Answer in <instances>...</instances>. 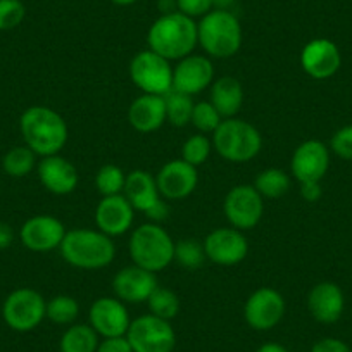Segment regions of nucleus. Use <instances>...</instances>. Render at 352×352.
Returning <instances> with one entry per match:
<instances>
[{
  "label": "nucleus",
  "instance_id": "obj_6",
  "mask_svg": "<svg viewBox=\"0 0 352 352\" xmlns=\"http://www.w3.org/2000/svg\"><path fill=\"white\" fill-rule=\"evenodd\" d=\"M212 147L226 161L249 162L261 152L263 137L249 121L228 118L212 133Z\"/></svg>",
  "mask_w": 352,
  "mask_h": 352
},
{
  "label": "nucleus",
  "instance_id": "obj_15",
  "mask_svg": "<svg viewBox=\"0 0 352 352\" xmlns=\"http://www.w3.org/2000/svg\"><path fill=\"white\" fill-rule=\"evenodd\" d=\"M88 324L104 338L123 337L130 328L131 320L126 306L118 297H100L90 306Z\"/></svg>",
  "mask_w": 352,
  "mask_h": 352
},
{
  "label": "nucleus",
  "instance_id": "obj_1",
  "mask_svg": "<svg viewBox=\"0 0 352 352\" xmlns=\"http://www.w3.org/2000/svg\"><path fill=\"white\" fill-rule=\"evenodd\" d=\"M148 49L168 60H180L194 52L199 43L197 23L182 12H164L147 35Z\"/></svg>",
  "mask_w": 352,
  "mask_h": 352
},
{
  "label": "nucleus",
  "instance_id": "obj_43",
  "mask_svg": "<svg viewBox=\"0 0 352 352\" xmlns=\"http://www.w3.org/2000/svg\"><path fill=\"white\" fill-rule=\"evenodd\" d=\"M256 352H289L283 345L276 344V342H268V344H263Z\"/></svg>",
  "mask_w": 352,
  "mask_h": 352
},
{
  "label": "nucleus",
  "instance_id": "obj_12",
  "mask_svg": "<svg viewBox=\"0 0 352 352\" xmlns=\"http://www.w3.org/2000/svg\"><path fill=\"white\" fill-rule=\"evenodd\" d=\"M223 211L230 225L243 232L254 228L261 221L264 202L254 185H236L226 194Z\"/></svg>",
  "mask_w": 352,
  "mask_h": 352
},
{
  "label": "nucleus",
  "instance_id": "obj_8",
  "mask_svg": "<svg viewBox=\"0 0 352 352\" xmlns=\"http://www.w3.org/2000/svg\"><path fill=\"white\" fill-rule=\"evenodd\" d=\"M126 338L133 352H173L176 347L171 321L161 320L154 314H144L131 321Z\"/></svg>",
  "mask_w": 352,
  "mask_h": 352
},
{
  "label": "nucleus",
  "instance_id": "obj_19",
  "mask_svg": "<svg viewBox=\"0 0 352 352\" xmlns=\"http://www.w3.org/2000/svg\"><path fill=\"white\" fill-rule=\"evenodd\" d=\"M342 56L338 47L328 38H314L300 52V66L314 80H328L340 69Z\"/></svg>",
  "mask_w": 352,
  "mask_h": 352
},
{
  "label": "nucleus",
  "instance_id": "obj_7",
  "mask_svg": "<svg viewBox=\"0 0 352 352\" xmlns=\"http://www.w3.org/2000/svg\"><path fill=\"white\" fill-rule=\"evenodd\" d=\"M169 63L151 49L142 50L130 63L131 81L144 94L164 97L173 90V66Z\"/></svg>",
  "mask_w": 352,
  "mask_h": 352
},
{
  "label": "nucleus",
  "instance_id": "obj_37",
  "mask_svg": "<svg viewBox=\"0 0 352 352\" xmlns=\"http://www.w3.org/2000/svg\"><path fill=\"white\" fill-rule=\"evenodd\" d=\"M330 147L338 157L345 159V161H352V124L335 131V135L331 137Z\"/></svg>",
  "mask_w": 352,
  "mask_h": 352
},
{
  "label": "nucleus",
  "instance_id": "obj_21",
  "mask_svg": "<svg viewBox=\"0 0 352 352\" xmlns=\"http://www.w3.org/2000/svg\"><path fill=\"white\" fill-rule=\"evenodd\" d=\"M135 209L123 194L102 197L96 209L97 230L107 236H120L126 233L133 225Z\"/></svg>",
  "mask_w": 352,
  "mask_h": 352
},
{
  "label": "nucleus",
  "instance_id": "obj_41",
  "mask_svg": "<svg viewBox=\"0 0 352 352\" xmlns=\"http://www.w3.org/2000/svg\"><path fill=\"white\" fill-rule=\"evenodd\" d=\"M321 194H323V190H321L320 182H304V184H300V195H302L304 201L316 202L320 201Z\"/></svg>",
  "mask_w": 352,
  "mask_h": 352
},
{
  "label": "nucleus",
  "instance_id": "obj_44",
  "mask_svg": "<svg viewBox=\"0 0 352 352\" xmlns=\"http://www.w3.org/2000/svg\"><path fill=\"white\" fill-rule=\"evenodd\" d=\"M233 2H235V0H212V6H214L216 9H225V11H228V8Z\"/></svg>",
  "mask_w": 352,
  "mask_h": 352
},
{
  "label": "nucleus",
  "instance_id": "obj_13",
  "mask_svg": "<svg viewBox=\"0 0 352 352\" xmlns=\"http://www.w3.org/2000/svg\"><path fill=\"white\" fill-rule=\"evenodd\" d=\"M202 243H204L206 257L219 266L240 264L249 252V242L245 235L233 226L212 230Z\"/></svg>",
  "mask_w": 352,
  "mask_h": 352
},
{
  "label": "nucleus",
  "instance_id": "obj_33",
  "mask_svg": "<svg viewBox=\"0 0 352 352\" xmlns=\"http://www.w3.org/2000/svg\"><path fill=\"white\" fill-rule=\"evenodd\" d=\"M206 257L204 243L195 239H185L175 245V261L187 270L199 268Z\"/></svg>",
  "mask_w": 352,
  "mask_h": 352
},
{
  "label": "nucleus",
  "instance_id": "obj_16",
  "mask_svg": "<svg viewBox=\"0 0 352 352\" xmlns=\"http://www.w3.org/2000/svg\"><path fill=\"white\" fill-rule=\"evenodd\" d=\"M157 188L161 195L168 201H182L194 194L199 184L197 168L184 159L168 161L155 175Z\"/></svg>",
  "mask_w": 352,
  "mask_h": 352
},
{
  "label": "nucleus",
  "instance_id": "obj_40",
  "mask_svg": "<svg viewBox=\"0 0 352 352\" xmlns=\"http://www.w3.org/2000/svg\"><path fill=\"white\" fill-rule=\"evenodd\" d=\"M311 352H352L345 342L338 340V338H321L313 345Z\"/></svg>",
  "mask_w": 352,
  "mask_h": 352
},
{
  "label": "nucleus",
  "instance_id": "obj_14",
  "mask_svg": "<svg viewBox=\"0 0 352 352\" xmlns=\"http://www.w3.org/2000/svg\"><path fill=\"white\" fill-rule=\"evenodd\" d=\"M214 81V66L206 56H190L178 60L173 67V90L185 96H197Z\"/></svg>",
  "mask_w": 352,
  "mask_h": 352
},
{
  "label": "nucleus",
  "instance_id": "obj_42",
  "mask_svg": "<svg viewBox=\"0 0 352 352\" xmlns=\"http://www.w3.org/2000/svg\"><path fill=\"white\" fill-rule=\"evenodd\" d=\"M12 240H14V230L8 223H0V250L11 247Z\"/></svg>",
  "mask_w": 352,
  "mask_h": 352
},
{
  "label": "nucleus",
  "instance_id": "obj_39",
  "mask_svg": "<svg viewBox=\"0 0 352 352\" xmlns=\"http://www.w3.org/2000/svg\"><path fill=\"white\" fill-rule=\"evenodd\" d=\"M97 352H133L126 335L123 337H111L104 338L97 347Z\"/></svg>",
  "mask_w": 352,
  "mask_h": 352
},
{
  "label": "nucleus",
  "instance_id": "obj_31",
  "mask_svg": "<svg viewBox=\"0 0 352 352\" xmlns=\"http://www.w3.org/2000/svg\"><path fill=\"white\" fill-rule=\"evenodd\" d=\"M80 314V304L71 296H56L47 302V318L56 324H73Z\"/></svg>",
  "mask_w": 352,
  "mask_h": 352
},
{
  "label": "nucleus",
  "instance_id": "obj_23",
  "mask_svg": "<svg viewBox=\"0 0 352 352\" xmlns=\"http://www.w3.org/2000/svg\"><path fill=\"white\" fill-rule=\"evenodd\" d=\"M344 306V292L333 282L318 283L307 296V309L311 316L323 324H331L340 320Z\"/></svg>",
  "mask_w": 352,
  "mask_h": 352
},
{
  "label": "nucleus",
  "instance_id": "obj_24",
  "mask_svg": "<svg viewBox=\"0 0 352 352\" xmlns=\"http://www.w3.org/2000/svg\"><path fill=\"white\" fill-rule=\"evenodd\" d=\"M128 121L140 133H152L166 123L164 97L144 94L130 104Z\"/></svg>",
  "mask_w": 352,
  "mask_h": 352
},
{
  "label": "nucleus",
  "instance_id": "obj_35",
  "mask_svg": "<svg viewBox=\"0 0 352 352\" xmlns=\"http://www.w3.org/2000/svg\"><path fill=\"white\" fill-rule=\"evenodd\" d=\"M221 121L223 118L219 116V113L214 109V106L211 102H197L194 106L190 123L201 133H214V130L219 126Z\"/></svg>",
  "mask_w": 352,
  "mask_h": 352
},
{
  "label": "nucleus",
  "instance_id": "obj_10",
  "mask_svg": "<svg viewBox=\"0 0 352 352\" xmlns=\"http://www.w3.org/2000/svg\"><path fill=\"white\" fill-rule=\"evenodd\" d=\"M2 316L12 330L32 331L47 318V300L36 290L18 289L4 300Z\"/></svg>",
  "mask_w": 352,
  "mask_h": 352
},
{
  "label": "nucleus",
  "instance_id": "obj_2",
  "mask_svg": "<svg viewBox=\"0 0 352 352\" xmlns=\"http://www.w3.org/2000/svg\"><path fill=\"white\" fill-rule=\"evenodd\" d=\"M19 130L26 147L42 157L59 154L69 137L64 118L47 106L28 107L21 114Z\"/></svg>",
  "mask_w": 352,
  "mask_h": 352
},
{
  "label": "nucleus",
  "instance_id": "obj_17",
  "mask_svg": "<svg viewBox=\"0 0 352 352\" xmlns=\"http://www.w3.org/2000/svg\"><path fill=\"white\" fill-rule=\"evenodd\" d=\"M67 230L56 216L38 214L25 221L19 232L23 245L33 252H50L59 249Z\"/></svg>",
  "mask_w": 352,
  "mask_h": 352
},
{
  "label": "nucleus",
  "instance_id": "obj_29",
  "mask_svg": "<svg viewBox=\"0 0 352 352\" xmlns=\"http://www.w3.org/2000/svg\"><path fill=\"white\" fill-rule=\"evenodd\" d=\"M36 164V154L26 145L14 147L4 155L2 159V168L9 176L21 178V176L30 175Z\"/></svg>",
  "mask_w": 352,
  "mask_h": 352
},
{
  "label": "nucleus",
  "instance_id": "obj_28",
  "mask_svg": "<svg viewBox=\"0 0 352 352\" xmlns=\"http://www.w3.org/2000/svg\"><path fill=\"white\" fill-rule=\"evenodd\" d=\"M166 104V121L176 128L187 126L192 121V113H194V100L190 96L171 90L164 96Z\"/></svg>",
  "mask_w": 352,
  "mask_h": 352
},
{
  "label": "nucleus",
  "instance_id": "obj_22",
  "mask_svg": "<svg viewBox=\"0 0 352 352\" xmlns=\"http://www.w3.org/2000/svg\"><path fill=\"white\" fill-rule=\"evenodd\" d=\"M38 178L43 187L56 195H69L80 184V175L73 162L63 155H47L38 164Z\"/></svg>",
  "mask_w": 352,
  "mask_h": 352
},
{
  "label": "nucleus",
  "instance_id": "obj_9",
  "mask_svg": "<svg viewBox=\"0 0 352 352\" xmlns=\"http://www.w3.org/2000/svg\"><path fill=\"white\" fill-rule=\"evenodd\" d=\"M124 197L131 204L135 211H140L152 219V223H159L168 218L169 209L162 201V195L157 188L155 176L144 169H135L126 175L124 182Z\"/></svg>",
  "mask_w": 352,
  "mask_h": 352
},
{
  "label": "nucleus",
  "instance_id": "obj_45",
  "mask_svg": "<svg viewBox=\"0 0 352 352\" xmlns=\"http://www.w3.org/2000/svg\"><path fill=\"white\" fill-rule=\"evenodd\" d=\"M109 2H113V4H116V6H131V4H135L137 0H109Z\"/></svg>",
  "mask_w": 352,
  "mask_h": 352
},
{
  "label": "nucleus",
  "instance_id": "obj_27",
  "mask_svg": "<svg viewBox=\"0 0 352 352\" xmlns=\"http://www.w3.org/2000/svg\"><path fill=\"white\" fill-rule=\"evenodd\" d=\"M254 188L261 197L278 199L285 195L290 188V176L280 168H268L261 171L254 180Z\"/></svg>",
  "mask_w": 352,
  "mask_h": 352
},
{
  "label": "nucleus",
  "instance_id": "obj_32",
  "mask_svg": "<svg viewBox=\"0 0 352 352\" xmlns=\"http://www.w3.org/2000/svg\"><path fill=\"white\" fill-rule=\"evenodd\" d=\"M124 182H126V175L123 173V169L114 164L102 166L96 176L97 190L100 192L102 197L123 194Z\"/></svg>",
  "mask_w": 352,
  "mask_h": 352
},
{
  "label": "nucleus",
  "instance_id": "obj_3",
  "mask_svg": "<svg viewBox=\"0 0 352 352\" xmlns=\"http://www.w3.org/2000/svg\"><path fill=\"white\" fill-rule=\"evenodd\" d=\"M59 250L63 259L78 270H102L116 257L113 239L100 230L90 228L66 232Z\"/></svg>",
  "mask_w": 352,
  "mask_h": 352
},
{
  "label": "nucleus",
  "instance_id": "obj_4",
  "mask_svg": "<svg viewBox=\"0 0 352 352\" xmlns=\"http://www.w3.org/2000/svg\"><path fill=\"white\" fill-rule=\"evenodd\" d=\"M175 245L171 235L159 223H144L131 233L128 250L133 264L159 273L175 261Z\"/></svg>",
  "mask_w": 352,
  "mask_h": 352
},
{
  "label": "nucleus",
  "instance_id": "obj_5",
  "mask_svg": "<svg viewBox=\"0 0 352 352\" xmlns=\"http://www.w3.org/2000/svg\"><path fill=\"white\" fill-rule=\"evenodd\" d=\"M197 36L204 52L216 59H228L242 47L240 21L225 9H214L202 16L197 23Z\"/></svg>",
  "mask_w": 352,
  "mask_h": 352
},
{
  "label": "nucleus",
  "instance_id": "obj_26",
  "mask_svg": "<svg viewBox=\"0 0 352 352\" xmlns=\"http://www.w3.org/2000/svg\"><path fill=\"white\" fill-rule=\"evenodd\" d=\"M99 333L90 324H71L59 342L60 352H97Z\"/></svg>",
  "mask_w": 352,
  "mask_h": 352
},
{
  "label": "nucleus",
  "instance_id": "obj_25",
  "mask_svg": "<svg viewBox=\"0 0 352 352\" xmlns=\"http://www.w3.org/2000/svg\"><path fill=\"white\" fill-rule=\"evenodd\" d=\"M209 102L214 106L223 120L235 118L243 104L242 83L233 76L218 78L211 85V100Z\"/></svg>",
  "mask_w": 352,
  "mask_h": 352
},
{
  "label": "nucleus",
  "instance_id": "obj_38",
  "mask_svg": "<svg viewBox=\"0 0 352 352\" xmlns=\"http://www.w3.org/2000/svg\"><path fill=\"white\" fill-rule=\"evenodd\" d=\"M176 6H178V12L192 19L202 18L214 8L212 0H176Z\"/></svg>",
  "mask_w": 352,
  "mask_h": 352
},
{
  "label": "nucleus",
  "instance_id": "obj_30",
  "mask_svg": "<svg viewBox=\"0 0 352 352\" xmlns=\"http://www.w3.org/2000/svg\"><path fill=\"white\" fill-rule=\"evenodd\" d=\"M147 304L151 314L166 321H171L173 318H176V314L180 313V299L173 290L166 289V287H157L151 294Z\"/></svg>",
  "mask_w": 352,
  "mask_h": 352
},
{
  "label": "nucleus",
  "instance_id": "obj_36",
  "mask_svg": "<svg viewBox=\"0 0 352 352\" xmlns=\"http://www.w3.org/2000/svg\"><path fill=\"white\" fill-rule=\"evenodd\" d=\"M26 16L21 0H0V32L18 28Z\"/></svg>",
  "mask_w": 352,
  "mask_h": 352
},
{
  "label": "nucleus",
  "instance_id": "obj_11",
  "mask_svg": "<svg viewBox=\"0 0 352 352\" xmlns=\"http://www.w3.org/2000/svg\"><path fill=\"white\" fill-rule=\"evenodd\" d=\"M287 311L285 299L272 287H261L249 296L243 306L247 324L257 331H268L283 320Z\"/></svg>",
  "mask_w": 352,
  "mask_h": 352
},
{
  "label": "nucleus",
  "instance_id": "obj_20",
  "mask_svg": "<svg viewBox=\"0 0 352 352\" xmlns=\"http://www.w3.org/2000/svg\"><path fill=\"white\" fill-rule=\"evenodd\" d=\"M159 287L155 273L137 264L120 270L113 278V290L120 300L126 304L147 302L151 294Z\"/></svg>",
  "mask_w": 352,
  "mask_h": 352
},
{
  "label": "nucleus",
  "instance_id": "obj_34",
  "mask_svg": "<svg viewBox=\"0 0 352 352\" xmlns=\"http://www.w3.org/2000/svg\"><path fill=\"white\" fill-rule=\"evenodd\" d=\"M212 151V142L206 137L204 133H199V135H192L185 140L184 147H182V159L188 164L199 166L204 164L206 161L209 159Z\"/></svg>",
  "mask_w": 352,
  "mask_h": 352
},
{
  "label": "nucleus",
  "instance_id": "obj_18",
  "mask_svg": "<svg viewBox=\"0 0 352 352\" xmlns=\"http://www.w3.org/2000/svg\"><path fill=\"white\" fill-rule=\"evenodd\" d=\"M330 168V152L320 140H306L294 151L290 171L299 184L321 182Z\"/></svg>",
  "mask_w": 352,
  "mask_h": 352
}]
</instances>
